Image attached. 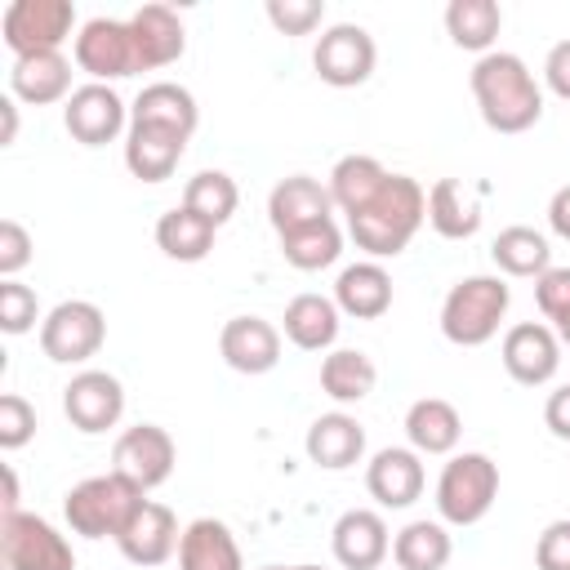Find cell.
<instances>
[{"instance_id":"cell-7","label":"cell","mask_w":570,"mask_h":570,"mask_svg":"<svg viewBox=\"0 0 570 570\" xmlns=\"http://www.w3.org/2000/svg\"><path fill=\"white\" fill-rule=\"evenodd\" d=\"M0 552H4V570H76V552L67 534L36 512L0 517Z\"/></svg>"},{"instance_id":"cell-28","label":"cell","mask_w":570,"mask_h":570,"mask_svg":"<svg viewBox=\"0 0 570 570\" xmlns=\"http://www.w3.org/2000/svg\"><path fill=\"white\" fill-rule=\"evenodd\" d=\"M463 436V414L445 396H419L405 410V441L419 454H454Z\"/></svg>"},{"instance_id":"cell-43","label":"cell","mask_w":570,"mask_h":570,"mask_svg":"<svg viewBox=\"0 0 570 570\" xmlns=\"http://www.w3.org/2000/svg\"><path fill=\"white\" fill-rule=\"evenodd\" d=\"M534 566L539 570H570V517L548 521L534 539Z\"/></svg>"},{"instance_id":"cell-31","label":"cell","mask_w":570,"mask_h":570,"mask_svg":"<svg viewBox=\"0 0 570 570\" xmlns=\"http://www.w3.org/2000/svg\"><path fill=\"white\" fill-rule=\"evenodd\" d=\"M214 236H218V227L209 218H200L196 209H187V205H174V209H165L156 218V245L174 263H200V258H209Z\"/></svg>"},{"instance_id":"cell-14","label":"cell","mask_w":570,"mask_h":570,"mask_svg":"<svg viewBox=\"0 0 570 570\" xmlns=\"http://www.w3.org/2000/svg\"><path fill=\"white\" fill-rule=\"evenodd\" d=\"M62 414L85 436H98V432L116 428L120 414H125V387H120V379L107 374V370H80V374H71V383L62 387Z\"/></svg>"},{"instance_id":"cell-50","label":"cell","mask_w":570,"mask_h":570,"mask_svg":"<svg viewBox=\"0 0 570 570\" xmlns=\"http://www.w3.org/2000/svg\"><path fill=\"white\" fill-rule=\"evenodd\" d=\"M294 570H325V566H294Z\"/></svg>"},{"instance_id":"cell-10","label":"cell","mask_w":570,"mask_h":570,"mask_svg":"<svg viewBox=\"0 0 570 570\" xmlns=\"http://www.w3.org/2000/svg\"><path fill=\"white\" fill-rule=\"evenodd\" d=\"M374 62H379V49H374V36L361 27V22H334L316 36V49H312V67L325 85L334 89H356L374 76Z\"/></svg>"},{"instance_id":"cell-41","label":"cell","mask_w":570,"mask_h":570,"mask_svg":"<svg viewBox=\"0 0 570 570\" xmlns=\"http://www.w3.org/2000/svg\"><path fill=\"white\" fill-rule=\"evenodd\" d=\"M31 254H36L31 232H27L18 218H4V223H0V276H4V281H18V272L31 263Z\"/></svg>"},{"instance_id":"cell-11","label":"cell","mask_w":570,"mask_h":570,"mask_svg":"<svg viewBox=\"0 0 570 570\" xmlns=\"http://www.w3.org/2000/svg\"><path fill=\"white\" fill-rule=\"evenodd\" d=\"M174 463H178V445L160 423H134L111 445V472L129 476L142 494L165 485L174 476Z\"/></svg>"},{"instance_id":"cell-16","label":"cell","mask_w":570,"mask_h":570,"mask_svg":"<svg viewBox=\"0 0 570 570\" xmlns=\"http://www.w3.org/2000/svg\"><path fill=\"white\" fill-rule=\"evenodd\" d=\"M334 561L343 570H379L392 557V530L374 508H347L330 530Z\"/></svg>"},{"instance_id":"cell-17","label":"cell","mask_w":570,"mask_h":570,"mask_svg":"<svg viewBox=\"0 0 570 570\" xmlns=\"http://www.w3.org/2000/svg\"><path fill=\"white\" fill-rule=\"evenodd\" d=\"M178 539H183V530H178L174 508H165V503H156V499H142L138 512L129 517V525L120 530L116 548H120V557L134 561V566H165V561L178 552Z\"/></svg>"},{"instance_id":"cell-44","label":"cell","mask_w":570,"mask_h":570,"mask_svg":"<svg viewBox=\"0 0 570 570\" xmlns=\"http://www.w3.org/2000/svg\"><path fill=\"white\" fill-rule=\"evenodd\" d=\"M543 85H548L561 102H570V36L548 49V58H543Z\"/></svg>"},{"instance_id":"cell-2","label":"cell","mask_w":570,"mask_h":570,"mask_svg":"<svg viewBox=\"0 0 570 570\" xmlns=\"http://www.w3.org/2000/svg\"><path fill=\"white\" fill-rule=\"evenodd\" d=\"M472 98L494 134H525L543 116V89L521 53L494 49L472 67Z\"/></svg>"},{"instance_id":"cell-30","label":"cell","mask_w":570,"mask_h":570,"mask_svg":"<svg viewBox=\"0 0 570 570\" xmlns=\"http://www.w3.org/2000/svg\"><path fill=\"white\" fill-rule=\"evenodd\" d=\"M490 258L499 267V276H517V281H539L548 267H552V249H548V236L525 227V223H512L503 227L494 240H490Z\"/></svg>"},{"instance_id":"cell-40","label":"cell","mask_w":570,"mask_h":570,"mask_svg":"<svg viewBox=\"0 0 570 570\" xmlns=\"http://www.w3.org/2000/svg\"><path fill=\"white\" fill-rule=\"evenodd\" d=\"M31 436H36V405L27 396H18V392H4L0 396V450L13 454Z\"/></svg>"},{"instance_id":"cell-24","label":"cell","mask_w":570,"mask_h":570,"mask_svg":"<svg viewBox=\"0 0 570 570\" xmlns=\"http://www.w3.org/2000/svg\"><path fill=\"white\" fill-rule=\"evenodd\" d=\"M334 303L352 321H379V316H387V307H392V276H387V267L374 263V258L347 263L338 272V281H334Z\"/></svg>"},{"instance_id":"cell-22","label":"cell","mask_w":570,"mask_h":570,"mask_svg":"<svg viewBox=\"0 0 570 570\" xmlns=\"http://www.w3.org/2000/svg\"><path fill=\"white\" fill-rule=\"evenodd\" d=\"M303 450H307V459H312L316 468H325V472H347L352 463L365 459V428H361L356 414L330 410V414L312 419V428H307V436H303Z\"/></svg>"},{"instance_id":"cell-32","label":"cell","mask_w":570,"mask_h":570,"mask_svg":"<svg viewBox=\"0 0 570 570\" xmlns=\"http://www.w3.org/2000/svg\"><path fill=\"white\" fill-rule=\"evenodd\" d=\"M374 383H379V370H374V361L361 347L325 352V361H321V392L334 405H361L374 392Z\"/></svg>"},{"instance_id":"cell-51","label":"cell","mask_w":570,"mask_h":570,"mask_svg":"<svg viewBox=\"0 0 570 570\" xmlns=\"http://www.w3.org/2000/svg\"><path fill=\"white\" fill-rule=\"evenodd\" d=\"M263 570H294V566H263Z\"/></svg>"},{"instance_id":"cell-19","label":"cell","mask_w":570,"mask_h":570,"mask_svg":"<svg viewBox=\"0 0 570 570\" xmlns=\"http://www.w3.org/2000/svg\"><path fill=\"white\" fill-rule=\"evenodd\" d=\"M129 31L138 45V71L174 67L187 53V27L169 4H142L129 13Z\"/></svg>"},{"instance_id":"cell-5","label":"cell","mask_w":570,"mask_h":570,"mask_svg":"<svg viewBox=\"0 0 570 570\" xmlns=\"http://www.w3.org/2000/svg\"><path fill=\"white\" fill-rule=\"evenodd\" d=\"M494 499H499V463L490 454H481V450L450 454V463L436 476V512H441V521L468 530V525L485 521Z\"/></svg>"},{"instance_id":"cell-8","label":"cell","mask_w":570,"mask_h":570,"mask_svg":"<svg viewBox=\"0 0 570 570\" xmlns=\"http://www.w3.org/2000/svg\"><path fill=\"white\" fill-rule=\"evenodd\" d=\"M71 27H76V4L71 0H13L0 13V36L13 49V58L62 49Z\"/></svg>"},{"instance_id":"cell-37","label":"cell","mask_w":570,"mask_h":570,"mask_svg":"<svg viewBox=\"0 0 570 570\" xmlns=\"http://www.w3.org/2000/svg\"><path fill=\"white\" fill-rule=\"evenodd\" d=\"M183 205L196 209L200 218H209L214 227H223V223L236 214V205H240V187H236V178L223 174V169H200V174L187 178Z\"/></svg>"},{"instance_id":"cell-35","label":"cell","mask_w":570,"mask_h":570,"mask_svg":"<svg viewBox=\"0 0 570 570\" xmlns=\"http://www.w3.org/2000/svg\"><path fill=\"white\" fill-rule=\"evenodd\" d=\"M387 174L392 169H383V160H374V156H361V151H352V156H343V160H334V169H330V200H334V209L347 218V214H356L383 183H387Z\"/></svg>"},{"instance_id":"cell-15","label":"cell","mask_w":570,"mask_h":570,"mask_svg":"<svg viewBox=\"0 0 570 570\" xmlns=\"http://www.w3.org/2000/svg\"><path fill=\"white\" fill-rule=\"evenodd\" d=\"M428 485V472H423V454L410 450V445H383L370 463H365V490L379 508L387 512H401L410 508Z\"/></svg>"},{"instance_id":"cell-33","label":"cell","mask_w":570,"mask_h":570,"mask_svg":"<svg viewBox=\"0 0 570 570\" xmlns=\"http://www.w3.org/2000/svg\"><path fill=\"white\" fill-rule=\"evenodd\" d=\"M454 557V539L445 521H410L392 534V561L396 570H445Z\"/></svg>"},{"instance_id":"cell-9","label":"cell","mask_w":570,"mask_h":570,"mask_svg":"<svg viewBox=\"0 0 570 570\" xmlns=\"http://www.w3.org/2000/svg\"><path fill=\"white\" fill-rule=\"evenodd\" d=\"M71 58H76V67H80L89 80H98V85L138 76V45H134L129 18H89V22L76 31Z\"/></svg>"},{"instance_id":"cell-36","label":"cell","mask_w":570,"mask_h":570,"mask_svg":"<svg viewBox=\"0 0 570 570\" xmlns=\"http://www.w3.org/2000/svg\"><path fill=\"white\" fill-rule=\"evenodd\" d=\"M276 240H281V258L289 267H298V272H321V267L338 263V254H343V232H338L334 218L294 227V232H285Z\"/></svg>"},{"instance_id":"cell-25","label":"cell","mask_w":570,"mask_h":570,"mask_svg":"<svg viewBox=\"0 0 570 570\" xmlns=\"http://www.w3.org/2000/svg\"><path fill=\"white\" fill-rule=\"evenodd\" d=\"M178 570H245L240 543L218 517H196L178 539Z\"/></svg>"},{"instance_id":"cell-21","label":"cell","mask_w":570,"mask_h":570,"mask_svg":"<svg viewBox=\"0 0 570 570\" xmlns=\"http://www.w3.org/2000/svg\"><path fill=\"white\" fill-rule=\"evenodd\" d=\"M321 218H334V200H330V187L316 183L312 174H289L267 191V223L276 236Z\"/></svg>"},{"instance_id":"cell-13","label":"cell","mask_w":570,"mask_h":570,"mask_svg":"<svg viewBox=\"0 0 570 570\" xmlns=\"http://www.w3.org/2000/svg\"><path fill=\"white\" fill-rule=\"evenodd\" d=\"M499 361H503V370H508L512 383L543 387L561 370V338L543 321H517L503 334V343H499Z\"/></svg>"},{"instance_id":"cell-47","label":"cell","mask_w":570,"mask_h":570,"mask_svg":"<svg viewBox=\"0 0 570 570\" xmlns=\"http://www.w3.org/2000/svg\"><path fill=\"white\" fill-rule=\"evenodd\" d=\"M0 116H4V129H0V147H9V142L18 138V98H13V94H4V98H0Z\"/></svg>"},{"instance_id":"cell-45","label":"cell","mask_w":570,"mask_h":570,"mask_svg":"<svg viewBox=\"0 0 570 570\" xmlns=\"http://www.w3.org/2000/svg\"><path fill=\"white\" fill-rule=\"evenodd\" d=\"M543 428L557 441H570V383H561V387L548 392V401H543Z\"/></svg>"},{"instance_id":"cell-26","label":"cell","mask_w":570,"mask_h":570,"mask_svg":"<svg viewBox=\"0 0 570 570\" xmlns=\"http://www.w3.org/2000/svg\"><path fill=\"white\" fill-rule=\"evenodd\" d=\"M338 303L325 298V294H294L285 303V316H281V330L294 347L303 352H334V338H338Z\"/></svg>"},{"instance_id":"cell-27","label":"cell","mask_w":570,"mask_h":570,"mask_svg":"<svg viewBox=\"0 0 570 570\" xmlns=\"http://www.w3.org/2000/svg\"><path fill=\"white\" fill-rule=\"evenodd\" d=\"M129 120H138V125H165V129H178V134L191 138L196 125H200V107H196V98H191L187 85H178V80H151L129 102Z\"/></svg>"},{"instance_id":"cell-3","label":"cell","mask_w":570,"mask_h":570,"mask_svg":"<svg viewBox=\"0 0 570 570\" xmlns=\"http://www.w3.org/2000/svg\"><path fill=\"white\" fill-rule=\"evenodd\" d=\"M508 307H512V289L499 272L494 276L490 272L463 276V281L450 285V294L441 303V334L454 347H481L499 334Z\"/></svg>"},{"instance_id":"cell-20","label":"cell","mask_w":570,"mask_h":570,"mask_svg":"<svg viewBox=\"0 0 570 570\" xmlns=\"http://www.w3.org/2000/svg\"><path fill=\"white\" fill-rule=\"evenodd\" d=\"M187 142L191 138L178 134V129L129 120V134H125V169L134 178H142V183H165V178H174Z\"/></svg>"},{"instance_id":"cell-29","label":"cell","mask_w":570,"mask_h":570,"mask_svg":"<svg viewBox=\"0 0 570 570\" xmlns=\"http://www.w3.org/2000/svg\"><path fill=\"white\" fill-rule=\"evenodd\" d=\"M428 223L441 240H468L481 232V200L463 187V178H436L428 187Z\"/></svg>"},{"instance_id":"cell-48","label":"cell","mask_w":570,"mask_h":570,"mask_svg":"<svg viewBox=\"0 0 570 570\" xmlns=\"http://www.w3.org/2000/svg\"><path fill=\"white\" fill-rule=\"evenodd\" d=\"M4 512H22L18 508V476H13L9 463H4Z\"/></svg>"},{"instance_id":"cell-42","label":"cell","mask_w":570,"mask_h":570,"mask_svg":"<svg viewBox=\"0 0 570 570\" xmlns=\"http://www.w3.org/2000/svg\"><path fill=\"white\" fill-rule=\"evenodd\" d=\"M534 303L543 312V321H561L570 316V267H548L539 281H534Z\"/></svg>"},{"instance_id":"cell-38","label":"cell","mask_w":570,"mask_h":570,"mask_svg":"<svg viewBox=\"0 0 570 570\" xmlns=\"http://www.w3.org/2000/svg\"><path fill=\"white\" fill-rule=\"evenodd\" d=\"M36 321H45L36 289L22 285V281H0V330L18 338V334L36 330Z\"/></svg>"},{"instance_id":"cell-39","label":"cell","mask_w":570,"mask_h":570,"mask_svg":"<svg viewBox=\"0 0 570 570\" xmlns=\"http://www.w3.org/2000/svg\"><path fill=\"white\" fill-rule=\"evenodd\" d=\"M267 22L281 36H312L325 22V0H267Z\"/></svg>"},{"instance_id":"cell-46","label":"cell","mask_w":570,"mask_h":570,"mask_svg":"<svg viewBox=\"0 0 570 570\" xmlns=\"http://www.w3.org/2000/svg\"><path fill=\"white\" fill-rule=\"evenodd\" d=\"M548 227H552L561 240H570V183L552 191V200H548Z\"/></svg>"},{"instance_id":"cell-12","label":"cell","mask_w":570,"mask_h":570,"mask_svg":"<svg viewBox=\"0 0 570 570\" xmlns=\"http://www.w3.org/2000/svg\"><path fill=\"white\" fill-rule=\"evenodd\" d=\"M62 125L80 147H107L129 134V107L111 85L89 80L62 102Z\"/></svg>"},{"instance_id":"cell-49","label":"cell","mask_w":570,"mask_h":570,"mask_svg":"<svg viewBox=\"0 0 570 570\" xmlns=\"http://www.w3.org/2000/svg\"><path fill=\"white\" fill-rule=\"evenodd\" d=\"M552 330H557V338H561V347H570V316H561V321H557Z\"/></svg>"},{"instance_id":"cell-34","label":"cell","mask_w":570,"mask_h":570,"mask_svg":"<svg viewBox=\"0 0 570 570\" xmlns=\"http://www.w3.org/2000/svg\"><path fill=\"white\" fill-rule=\"evenodd\" d=\"M503 31V9L494 0H450L445 4V36L468 53H494Z\"/></svg>"},{"instance_id":"cell-4","label":"cell","mask_w":570,"mask_h":570,"mask_svg":"<svg viewBox=\"0 0 570 570\" xmlns=\"http://www.w3.org/2000/svg\"><path fill=\"white\" fill-rule=\"evenodd\" d=\"M147 494L120 476V472H102V476H85L67 490L62 499V517L71 525V534L80 539H120V530L129 525V517L138 512Z\"/></svg>"},{"instance_id":"cell-6","label":"cell","mask_w":570,"mask_h":570,"mask_svg":"<svg viewBox=\"0 0 570 570\" xmlns=\"http://www.w3.org/2000/svg\"><path fill=\"white\" fill-rule=\"evenodd\" d=\"M107 343V316L89 298H62L40 321V352L53 365H85Z\"/></svg>"},{"instance_id":"cell-1","label":"cell","mask_w":570,"mask_h":570,"mask_svg":"<svg viewBox=\"0 0 570 570\" xmlns=\"http://www.w3.org/2000/svg\"><path fill=\"white\" fill-rule=\"evenodd\" d=\"M423 223H428L423 183L410 174H387V183L356 214H347V236L356 240V249H365L379 263V258H396L419 236Z\"/></svg>"},{"instance_id":"cell-23","label":"cell","mask_w":570,"mask_h":570,"mask_svg":"<svg viewBox=\"0 0 570 570\" xmlns=\"http://www.w3.org/2000/svg\"><path fill=\"white\" fill-rule=\"evenodd\" d=\"M9 94L27 107H49V102H67L71 89V58L62 49L53 53H27L13 58L9 67Z\"/></svg>"},{"instance_id":"cell-18","label":"cell","mask_w":570,"mask_h":570,"mask_svg":"<svg viewBox=\"0 0 570 570\" xmlns=\"http://www.w3.org/2000/svg\"><path fill=\"white\" fill-rule=\"evenodd\" d=\"M218 356L236 374H267L281 361V330L263 316H232L218 330Z\"/></svg>"}]
</instances>
